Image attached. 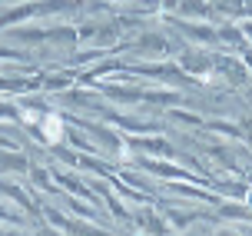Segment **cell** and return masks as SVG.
Here are the masks:
<instances>
[{"instance_id":"cell-1","label":"cell","mask_w":252,"mask_h":236,"mask_svg":"<svg viewBox=\"0 0 252 236\" xmlns=\"http://www.w3.org/2000/svg\"><path fill=\"white\" fill-rule=\"evenodd\" d=\"M43 137L50 140V143H57V140L63 137V123H60V117H57V113H50V117L43 120Z\"/></svg>"}]
</instances>
